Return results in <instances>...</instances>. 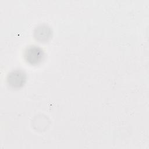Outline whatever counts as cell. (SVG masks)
<instances>
[{
	"label": "cell",
	"instance_id": "cell-2",
	"mask_svg": "<svg viewBox=\"0 0 149 149\" xmlns=\"http://www.w3.org/2000/svg\"><path fill=\"white\" fill-rule=\"evenodd\" d=\"M26 76L22 71L16 70L8 75V83L13 87H19L24 84Z\"/></svg>",
	"mask_w": 149,
	"mask_h": 149
},
{
	"label": "cell",
	"instance_id": "cell-3",
	"mask_svg": "<svg viewBox=\"0 0 149 149\" xmlns=\"http://www.w3.org/2000/svg\"><path fill=\"white\" fill-rule=\"evenodd\" d=\"M35 34L38 40L41 41H45L49 38L51 36V30L49 28L47 27L46 26H41L36 29Z\"/></svg>",
	"mask_w": 149,
	"mask_h": 149
},
{
	"label": "cell",
	"instance_id": "cell-1",
	"mask_svg": "<svg viewBox=\"0 0 149 149\" xmlns=\"http://www.w3.org/2000/svg\"><path fill=\"white\" fill-rule=\"evenodd\" d=\"M24 57L28 63L36 65L42 60L44 53L40 48L37 46H30L25 50Z\"/></svg>",
	"mask_w": 149,
	"mask_h": 149
}]
</instances>
